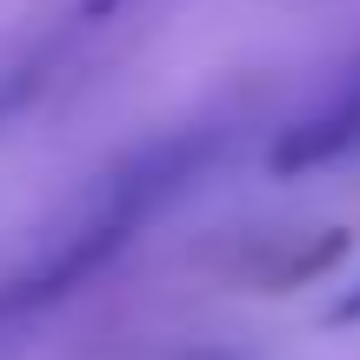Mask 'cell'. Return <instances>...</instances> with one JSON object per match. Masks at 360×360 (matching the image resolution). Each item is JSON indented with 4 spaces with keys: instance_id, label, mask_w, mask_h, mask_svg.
Masks as SVG:
<instances>
[{
    "instance_id": "4",
    "label": "cell",
    "mask_w": 360,
    "mask_h": 360,
    "mask_svg": "<svg viewBox=\"0 0 360 360\" xmlns=\"http://www.w3.org/2000/svg\"><path fill=\"white\" fill-rule=\"evenodd\" d=\"M67 7H74V20H107L120 0H67Z\"/></svg>"
},
{
    "instance_id": "3",
    "label": "cell",
    "mask_w": 360,
    "mask_h": 360,
    "mask_svg": "<svg viewBox=\"0 0 360 360\" xmlns=\"http://www.w3.org/2000/svg\"><path fill=\"white\" fill-rule=\"evenodd\" d=\"M327 327H360V281L334 300V307H327Z\"/></svg>"
},
{
    "instance_id": "1",
    "label": "cell",
    "mask_w": 360,
    "mask_h": 360,
    "mask_svg": "<svg viewBox=\"0 0 360 360\" xmlns=\"http://www.w3.org/2000/svg\"><path fill=\"white\" fill-rule=\"evenodd\" d=\"M214 147H220L214 127H180V134H160V141L120 154L107 174H94L87 193L47 227V240L0 281V327L27 321V314H47V307H60L67 294H80L87 281H101V274L141 240L147 220L167 214L180 193L200 180V167L214 160Z\"/></svg>"
},
{
    "instance_id": "2",
    "label": "cell",
    "mask_w": 360,
    "mask_h": 360,
    "mask_svg": "<svg viewBox=\"0 0 360 360\" xmlns=\"http://www.w3.org/2000/svg\"><path fill=\"white\" fill-rule=\"evenodd\" d=\"M347 154H360V67L314 107L307 120H294V127L274 134L267 174L274 180H300V174H321V167H334V160H347Z\"/></svg>"
}]
</instances>
